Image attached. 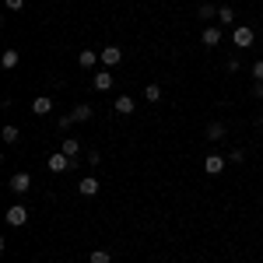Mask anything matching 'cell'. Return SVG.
<instances>
[{"instance_id":"21","label":"cell","mask_w":263,"mask_h":263,"mask_svg":"<svg viewBox=\"0 0 263 263\" xmlns=\"http://www.w3.org/2000/svg\"><path fill=\"white\" fill-rule=\"evenodd\" d=\"M91 263H112L109 249H95V253H91Z\"/></svg>"},{"instance_id":"5","label":"cell","mask_w":263,"mask_h":263,"mask_svg":"<svg viewBox=\"0 0 263 263\" xmlns=\"http://www.w3.org/2000/svg\"><path fill=\"white\" fill-rule=\"evenodd\" d=\"M200 42L207 46V49L221 46V25H207V28H203V35H200Z\"/></svg>"},{"instance_id":"14","label":"cell","mask_w":263,"mask_h":263,"mask_svg":"<svg viewBox=\"0 0 263 263\" xmlns=\"http://www.w3.org/2000/svg\"><path fill=\"white\" fill-rule=\"evenodd\" d=\"M224 134H228V130H224V123H211L203 137H207V141H211V144H218V141H224Z\"/></svg>"},{"instance_id":"9","label":"cell","mask_w":263,"mask_h":263,"mask_svg":"<svg viewBox=\"0 0 263 263\" xmlns=\"http://www.w3.org/2000/svg\"><path fill=\"white\" fill-rule=\"evenodd\" d=\"M99 60H102V57L95 53V49H81V53H78V67H81V70H91Z\"/></svg>"},{"instance_id":"26","label":"cell","mask_w":263,"mask_h":263,"mask_svg":"<svg viewBox=\"0 0 263 263\" xmlns=\"http://www.w3.org/2000/svg\"><path fill=\"white\" fill-rule=\"evenodd\" d=\"M260 126H263V116H260Z\"/></svg>"},{"instance_id":"11","label":"cell","mask_w":263,"mask_h":263,"mask_svg":"<svg viewBox=\"0 0 263 263\" xmlns=\"http://www.w3.org/2000/svg\"><path fill=\"white\" fill-rule=\"evenodd\" d=\"M32 112H35V116H49V112H53V99H49V95H39V99L32 102Z\"/></svg>"},{"instance_id":"12","label":"cell","mask_w":263,"mask_h":263,"mask_svg":"<svg viewBox=\"0 0 263 263\" xmlns=\"http://www.w3.org/2000/svg\"><path fill=\"white\" fill-rule=\"evenodd\" d=\"M91 112H95V109H91L88 102H81V105H74V109H70L74 123H88V120H91Z\"/></svg>"},{"instance_id":"20","label":"cell","mask_w":263,"mask_h":263,"mask_svg":"<svg viewBox=\"0 0 263 263\" xmlns=\"http://www.w3.org/2000/svg\"><path fill=\"white\" fill-rule=\"evenodd\" d=\"M144 99L158 102V99H162V84H147V88H144Z\"/></svg>"},{"instance_id":"8","label":"cell","mask_w":263,"mask_h":263,"mask_svg":"<svg viewBox=\"0 0 263 263\" xmlns=\"http://www.w3.org/2000/svg\"><path fill=\"white\" fill-rule=\"evenodd\" d=\"M67 168H70V158L63 151H53L49 155V172H67Z\"/></svg>"},{"instance_id":"13","label":"cell","mask_w":263,"mask_h":263,"mask_svg":"<svg viewBox=\"0 0 263 263\" xmlns=\"http://www.w3.org/2000/svg\"><path fill=\"white\" fill-rule=\"evenodd\" d=\"M60 151L67 155V158H78V155H81V144H78V137H63Z\"/></svg>"},{"instance_id":"2","label":"cell","mask_w":263,"mask_h":263,"mask_svg":"<svg viewBox=\"0 0 263 263\" xmlns=\"http://www.w3.org/2000/svg\"><path fill=\"white\" fill-rule=\"evenodd\" d=\"M99 57H102V67L109 70V67H116L123 60V49L120 46H105V49H99Z\"/></svg>"},{"instance_id":"6","label":"cell","mask_w":263,"mask_h":263,"mask_svg":"<svg viewBox=\"0 0 263 263\" xmlns=\"http://www.w3.org/2000/svg\"><path fill=\"white\" fill-rule=\"evenodd\" d=\"M25 221H28V211H25L21 203H14V207L7 211V224H11V228H21Z\"/></svg>"},{"instance_id":"7","label":"cell","mask_w":263,"mask_h":263,"mask_svg":"<svg viewBox=\"0 0 263 263\" xmlns=\"http://www.w3.org/2000/svg\"><path fill=\"white\" fill-rule=\"evenodd\" d=\"M112 84H116V78H112L109 70H99V74L91 78V88H95V91H109Z\"/></svg>"},{"instance_id":"17","label":"cell","mask_w":263,"mask_h":263,"mask_svg":"<svg viewBox=\"0 0 263 263\" xmlns=\"http://www.w3.org/2000/svg\"><path fill=\"white\" fill-rule=\"evenodd\" d=\"M18 141H21V130L14 123H7V126H4V144H18Z\"/></svg>"},{"instance_id":"22","label":"cell","mask_w":263,"mask_h":263,"mask_svg":"<svg viewBox=\"0 0 263 263\" xmlns=\"http://www.w3.org/2000/svg\"><path fill=\"white\" fill-rule=\"evenodd\" d=\"M249 74H253V81H263V60L253 63V70H249Z\"/></svg>"},{"instance_id":"25","label":"cell","mask_w":263,"mask_h":263,"mask_svg":"<svg viewBox=\"0 0 263 263\" xmlns=\"http://www.w3.org/2000/svg\"><path fill=\"white\" fill-rule=\"evenodd\" d=\"M253 95H256V99H263V81H253Z\"/></svg>"},{"instance_id":"24","label":"cell","mask_w":263,"mask_h":263,"mask_svg":"<svg viewBox=\"0 0 263 263\" xmlns=\"http://www.w3.org/2000/svg\"><path fill=\"white\" fill-rule=\"evenodd\" d=\"M4 4H7V11H21L25 7V0H4Z\"/></svg>"},{"instance_id":"19","label":"cell","mask_w":263,"mask_h":263,"mask_svg":"<svg viewBox=\"0 0 263 263\" xmlns=\"http://www.w3.org/2000/svg\"><path fill=\"white\" fill-rule=\"evenodd\" d=\"M232 21H235V11H232L228 4H224V7H218V25H232Z\"/></svg>"},{"instance_id":"18","label":"cell","mask_w":263,"mask_h":263,"mask_svg":"<svg viewBox=\"0 0 263 263\" xmlns=\"http://www.w3.org/2000/svg\"><path fill=\"white\" fill-rule=\"evenodd\" d=\"M197 18H200V21H211V18H218V7H214V4H200V11H197Z\"/></svg>"},{"instance_id":"3","label":"cell","mask_w":263,"mask_h":263,"mask_svg":"<svg viewBox=\"0 0 263 263\" xmlns=\"http://www.w3.org/2000/svg\"><path fill=\"white\" fill-rule=\"evenodd\" d=\"M224 165H228V158H221V155H207V158H203V172H207V176H221Z\"/></svg>"},{"instance_id":"10","label":"cell","mask_w":263,"mask_h":263,"mask_svg":"<svg viewBox=\"0 0 263 263\" xmlns=\"http://www.w3.org/2000/svg\"><path fill=\"white\" fill-rule=\"evenodd\" d=\"M78 193H81V197H95V193H99V179H95V176H84V179L78 182Z\"/></svg>"},{"instance_id":"1","label":"cell","mask_w":263,"mask_h":263,"mask_svg":"<svg viewBox=\"0 0 263 263\" xmlns=\"http://www.w3.org/2000/svg\"><path fill=\"white\" fill-rule=\"evenodd\" d=\"M232 42H235V46H239V49H249V46H253V42H256V32H253V28H249V25H239V28H235V32H232Z\"/></svg>"},{"instance_id":"23","label":"cell","mask_w":263,"mask_h":263,"mask_svg":"<svg viewBox=\"0 0 263 263\" xmlns=\"http://www.w3.org/2000/svg\"><path fill=\"white\" fill-rule=\"evenodd\" d=\"M228 162H246V151H242V147H235V151L228 155Z\"/></svg>"},{"instance_id":"4","label":"cell","mask_w":263,"mask_h":263,"mask_svg":"<svg viewBox=\"0 0 263 263\" xmlns=\"http://www.w3.org/2000/svg\"><path fill=\"white\" fill-rule=\"evenodd\" d=\"M28 190H32V176H28V172H14V176H11V193H28Z\"/></svg>"},{"instance_id":"16","label":"cell","mask_w":263,"mask_h":263,"mask_svg":"<svg viewBox=\"0 0 263 263\" xmlns=\"http://www.w3.org/2000/svg\"><path fill=\"white\" fill-rule=\"evenodd\" d=\"M0 63H4V70H14V67L21 63V53H18V49H7V53H4V60H0Z\"/></svg>"},{"instance_id":"15","label":"cell","mask_w":263,"mask_h":263,"mask_svg":"<svg viewBox=\"0 0 263 263\" xmlns=\"http://www.w3.org/2000/svg\"><path fill=\"white\" fill-rule=\"evenodd\" d=\"M112 109H116L120 116H130V112H134V99H130V95H120V99L112 102Z\"/></svg>"}]
</instances>
